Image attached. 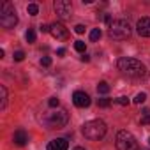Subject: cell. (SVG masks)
Here are the masks:
<instances>
[{"label":"cell","mask_w":150,"mask_h":150,"mask_svg":"<svg viewBox=\"0 0 150 150\" xmlns=\"http://www.w3.org/2000/svg\"><path fill=\"white\" fill-rule=\"evenodd\" d=\"M118 71H122V74L132 78V80H143L148 76V71L145 67V64H141L139 60L136 58H129V57H124L118 60Z\"/></svg>","instance_id":"obj_1"},{"label":"cell","mask_w":150,"mask_h":150,"mask_svg":"<svg viewBox=\"0 0 150 150\" xmlns=\"http://www.w3.org/2000/svg\"><path fill=\"white\" fill-rule=\"evenodd\" d=\"M41 122L48 127V129H62L67 125L69 122V115L65 110H55L50 113H44L41 117Z\"/></svg>","instance_id":"obj_2"},{"label":"cell","mask_w":150,"mask_h":150,"mask_svg":"<svg viewBox=\"0 0 150 150\" xmlns=\"http://www.w3.org/2000/svg\"><path fill=\"white\" fill-rule=\"evenodd\" d=\"M81 132H83L85 138H88L92 141H97V139H101L106 134V124L103 120H99V118L97 120H90V122H87L83 125Z\"/></svg>","instance_id":"obj_3"},{"label":"cell","mask_w":150,"mask_h":150,"mask_svg":"<svg viewBox=\"0 0 150 150\" xmlns=\"http://www.w3.org/2000/svg\"><path fill=\"white\" fill-rule=\"evenodd\" d=\"M18 23V16L14 7L9 2H4L0 6V25L4 28H14V25Z\"/></svg>","instance_id":"obj_4"},{"label":"cell","mask_w":150,"mask_h":150,"mask_svg":"<svg viewBox=\"0 0 150 150\" xmlns=\"http://www.w3.org/2000/svg\"><path fill=\"white\" fill-rule=\"evenodd\" d=\"M131 35V25L125 21V20H115L111 25H110V37L111 39H127Z\"/></svg>","instance_id":"obj_5"},{"label":"cell","mask_w":150,"mask_h":150,"mask_svg":"<svg viewBox=\"0 0 150 150\" xmlns=\"http://www.w3.org/2000/svg\"><path fill=\"white\" fill-rule=\"evenodd\" d=\"M117 150H138V141L129 131H120L117 134Z\"/></svg>","instance_id":"obj_6"},{"label":"cell","mask_w":150,"mask_h":150,"mask_svg":"<svg viewBox=\"0 0 150 150\" xmlns=\"http://www.w3.org/2000/svg\"><path fill=\"white\" fill-rule=\"evenodd\" d=\"M55 13H57V16L58 18H62V20H67L69 16H71V2L69 0H57L55 2Z\"/></svg>","instance_id":"obj_7"},{"label":"cell","mask_w":150,"mask_h":150,"mask_svg":"<svg viewBox=\"0 0 150 150\" xmlns=\"http://www.w3.org/2000/svg\"><path fill=\"white\" fill-rule=\"evenodd\" d=\"M72 103L76 104L78 108H87V106H90V96L87 92L78 90V92L72 94Z\"/></svg>","instance_id":"obj_8"},{"label":"cell","mask_w":150,"mask_h":150,"mask_svg":"<svg viewBox=\"0 0 150 150\" xmlns=\"http://www.w3.org/2000/svg\"><path fill=\"white\" fill-rule=\"evenodd\" d=\"M50 34L55 37V39H67L69 37V32H67V28L62 25V23H53V25H50Z\"/></svg>","instance_id":"obj_9"},{"label":"cell","mask_w":150,"mask_h":150,"mask_svg":"<svg viewBox=\"0 0 150 150\" xmlns=\"http://www.w3.org/2000/svg\"><path fill=\"white\" fill-rule=\"evenodd\" d=\"M136 32L141 37H150V18H141L136 23Z\"/></svg>","instance_id":"obj_10"},{"label":"cell","mask_w":150,"mask_h":150,"mask_svg":"<svg viewBox=\"0 0 150 150\" xmlns=\"http://www.w3.org/2000/svg\"><path fill=\"white\" fill-rule=\"evenodd\" d=\"M67 148H69V143L64 138H57L48 143V150H67Z\"/></svg>","instance_id":"obj_11"},{"label":"cell","mask_w":150,"mask_h":150,"mask_svg":"<svg viewBox=\"0 0 150 150\" xmlns=\"http://www.w3.org/2000/svg\"><path fill=\"white\" fill-rule=\"evenodd\" d=\"M14 143L16 145H20V146H25L27 145V141H28V136H27V132L23 131V129H18L16 132H14Z\"/></svg>","instance_id":"obj_12"},{"label":"cell","mask_w":150,"mask_h":150,"mask_svg":"<svg viewBox=\"0 0 150 150\" xmlns=\"http://www.w3.org/2000/svg\"><path fill=\"white\" fill-rule=\"evenodd\" d=\"M0 94H2V103H0V108L6 110V106H7V88L4 85L0 87Z\"/></svg>","instance_id":"obj_13"},{"label":"cell","mask_w":150,"mask_h":150,"mask_svg":"<svg viewBox=\"0 0 150 150\" xmlns=\"http://www.w3.org/2000/svg\"><path fill=\"white\" fill-rule=\"evenodd\" d=\"M97 92H99V94H103V96H106V94L110 92V85H108L106 81H101V83L97 85Z\"/></svg>","instance_id":"obj_14"},{"label":"cell","mask_w":150,"mask_h":150,"mask_svg":"<svg viewBox=\"0 0 150 150\" xmlns=\"http://www.w3.org/2000/svg\"><path fill=\"white\" fill-rule=\"evenodd\" d=\"M141 125H150V110H143V113H141Z\"/></svg>","instance_id":"obj_15"},{"label":"cell","mask_w":150,"mask_h":150,"mask_svg":"<svg viewBox=\"0 0 150 150\" xmlns=\"http://www.w3.org/2000/svg\"><path fill=\"white\" fill-rule=\"evenodd\" d=\"M27 13H28L30 16L39 14V6H37V4H28V6H27Z\"/></svg>","instance_id":"obj_16"},{"label":"cell","mask_w":150,"mask_h":150,"mask_svg":"<svg viewBox=\"0 0 150 150\" xmlns=\"http://www.w3.org/2000/svg\"><path fill=\"white\" fill-rule=\"evenodd\" d=\"M101 35H103L101 28H94V30L90 32V41H92V42H96V41H99V39H101Z\"/></svg>","instance_id":"obj_17"},{"label":"cell","mask_w":150,"mask_h":150,"mask_svg":"<svg viewBox=\"0 0 150 150\" xmlns=\"http://www.w3.org/2000/svg\"><path fill=\"white\" fill-rule=\"evenodd\" d=\"M25 37H27V42H35V30L34 28H28Z\"/></svg>","instance_id":"obj_18"},{"label":"cell","mask_w":150,"mask_h":150,"mask_svg":"<svg viewBox=\"0 0 150 150\" xmlns=\"http://www.w3.org/2000/svg\"><path fill=\"white\" fill-rule=\"evenodd\" d=\"M74 48H76V51H80V53H85L87 44H85L83 41H76V42H74Z\"/></svg>","instance_id":"obj_19"},{"label":"cell","mask_w":150,"mask_h":150,"mask_svg":"<svg viewBox=\"0 0 150 150\" xmlns=\"http://www.w3.org/2000/svg\"><path fill=\"white\" fill-rule=\"evenodd\" d=\"M145 101H146V94H145V92H139V94L134 97V103H136V104H143Z\"/></svg>","instance_id":"obj_20"},{"label":"cell","mask_w":150,"mask_h":150,"mask_svg":"<svg viewBox=\"0 0 150 150\" xmlns=\"http://www.w3.org/2000/svg\"><path fill=\"white\" fill-rule=\"evenodd\" d=\"M97 104H99L101 108H108V106L111 104V99H108V97H103V99H99V101H97Z\"/></svg>","instance_id":"obj_21"},{"label":"cell","mask_w":150,"mask_h":150,"mask_svg":"<svg viewBox=\"0 0 150 150\" xmlns=\"http://www.w3.org/2000/svg\"><path fill=\"white\" fill-rule=\"evenodd\" d=\"M115 103H117V104H120V106H127V104H129V99H127L125 96H122V97H117V99H115Z\"/></svg>","instance_id":"obj_22"},{"label":"cell","mask_w":150,"mask_h":150,"mask_svg":"<svg viewBox=\"0 0 150 150\" xmlns=\"http://www.w3.org/2000/svg\"><path fill=\"white\" fill-rule=\"evenodd\" d=\"M48 104H50V108H58V99L57 97H50V101H48Z\"/></svg>","instance_id":"obj_23"},{"label":"cell","mask_w":150,"mask_h":150,"mask_svg":"<svg viewBox=\"0 0 150 150\" xmlns=\"http://www.w3.org/2000/svg\"><path fill=\"white\" fill-rule=\"evenodd\" d=\"M13 57H14V60H16V62H21V60L25 58V53H23V51H16Z\"/></svg>","instance_id":"obj_24"},{"label":"cell","mask_w":150,"mask_h":150,"mask_svg":"<svg viewBox=\"0 0 150 150\" xmlns=\"http://www.w3.org/2000/svg\"><path fill=\"white\" fill-rule=\"evenodd\" d=\"M41 65L50 67V65H51V58H50V57H42V58H41Z\"/></svg>","instance_id":"obj_25"},{"label":"cell","mask_w":150,"mask_h":150,"mask_svg":"<svg viewBox=\"0 0 150 150\" xmlns=\"http://www.w3.org/2000/svg\"><path fill=\"white\" fill-rule=\"evenodd\" d=\"M74 32H76V34H83L85 32V27L83 25H76V27H74Z\"/></svg>","instance_id":"obj_26"},{"label":"cell","mask_w":150,"mask_h":150,"mask_svg":"<svg viewBox=\"0 0 150 150\" xmlns=\"http://www.w3.org/2000/svg\"><path fill=\"white\" fill-rule=\"evenodd\" d=\"M57 55H58V57H64V55H65V50H64V48H58V50H57Z\"/></svg>","instance_id":"obj_27"},{"label":"cell","mask_w":150,"mask_h":150,"mask_svg":"<svg viewBox=\"0 0 150 150\" xmlns=\"http://www.w3.org/2000/svg\"><path fill=\"white\" fill-rule=\"evenodd\" d=\"M81 62H90V57H88L87 53H83V55H81Z\"/></svg>","instance_id":"obj_28"},{"label":"cell","mask_w":150,"mask_h":150,"mask_svg":"<svg viewBox=\"0 0 150 150\" xmlns=\"http://www.w3.org/2000/svg\"><path fill=\"white\" fill-rule=\"evenodd\" d=\"M41 32H50V27L48 25H41Z\"/></svg>","instance_id":"obj_29"},{"label":"cell","mask_w":150,"mask_h":150,"mask_svg":"<svg viewBox=\"0 0 150 150\" xmlns=\"http://www.w3.org/2000/svg\"><path fill=\"white\" fill-rule=\"evenodd\" d=\"M72 150H85L83 146H76V148H72Z\"/></svg>","instance_id":"obj_30"},{"label":"cell","mask_w":150,"mask_h":150,"mask_svg":"<svg viewBox=\"0 0 150 150\" xmlns=\"http://www.w3.org/2000/svg\"><path fill=\"white\" fill-rule=\"evenodd\" d=\"M148 143H150V141H148Z\"/></svg>","instance_id":"obj_31"}]
</instances>
